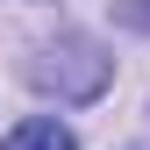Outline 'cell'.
Segmentation results:
<instances>
[{
    "mask_svg": "<svg viewBox=\"0 0 150 150\" xmlns=\"http://www.w3.org/2000/svg\"><path fill=\"white\" fill-rule=\"evenodd\" d=\"M29 79L43 93H57V100H93V93L107 86V57L86 43V36H64V43H50L43 57L29 64Z\"/></svg>",
    "mask_w": 150,
    "mask_h": 150,
    "instance_id": "6da1fadb",
    "label": "cell"
},
{
    "mask_svg": "<svg viewBox=\"0 0 150 150\" xmlns=\"http://www.w3.org/2000/svg\"><path fill=\"white\" fill-rule=\"evenodd\" d=\"M0 150H79V136H71L57 115H29V122H14L7 136H0Z\"/></svg>",
    "mask_w": 150,
    "mask_h": 150,
    "instance_id": "7a4b0ae2",
    "label": "cell"
},
{
    "mask_svg": "<svg viewBox=\"0 0 150 150\" xmlns=\"http://www.w3.org/2000/svg\"><path fill=\"white\" fill-rule=\"evenodd\" d=\"M115 14H122L129 29H150V0H115Z\"/></svg>",
    "mask_w": 150,
    "mask_h": 150,
    "instance_id": "3957f363",
    "label": "cell"
}]
</instances>
